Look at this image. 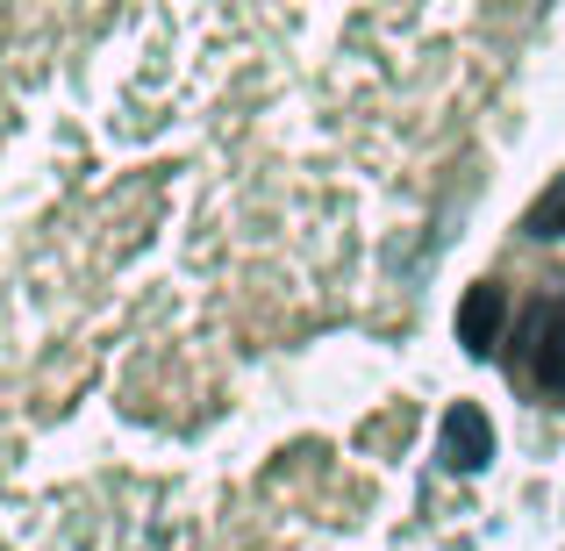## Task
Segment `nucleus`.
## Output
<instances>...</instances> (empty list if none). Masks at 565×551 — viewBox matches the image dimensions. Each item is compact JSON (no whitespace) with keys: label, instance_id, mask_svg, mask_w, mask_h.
I'll use <instances>...</instances> for the list:
<instances>
[{"label":"nucleus","instance_id":"obj_3","mask_svg":"<svg viewBox=\"0 0 565 551\" xmlns=\"http://www.w3.org/2000/svg\"><path fill=\"white\" fill-rule=\"evenodd\" d=\"M501 316H509V294H501L494 279H480V287L458 301V345H466L472 359H487V351L501 345Z\"/></svg>","mask_w":565,"mask_h":551},{"label":"nucleus","instance_id":"obj_4","mask_svg":"<svg viewBox=\"0 0 565 551\" xmlns=\"http://www.w3.org/2000/svg\"><path fill=\"white\" fill-rule=\"evenodd\" d=\"M523 230H530V236H544V244H552V236H565V172L552 180V193H544V201L523 215Z\"/></svg>","mask_w":565,"mask_h":551},{"label":"nucleus","instance_id":"obj_2","mask_svg":"<svg viewBox=\"0 0 565 551\" xmlns=\"http://www.w3.org/2000/svg\"><path fill=\"white\" fill-rule=\"evenodd\" d=\"M487 458H494V423H487V409L458 401V409L444 415V466L451 473H480Z\"/></svg>","mask_w":565,"mask_h":551},{"label":"nucleus","instance_id":"obj_1","mask_svg":"<svg viewBox=\"0 0 565 551\" xmlns=\"http://www.w3.org/2000/svg\"><path fill=\"white\" fill-rule=\"evenodd\" d=\"M515 372L544 401H565V301H530L515 330Z\"/></svg>","mask_w":565,"mask_h":551}]
</instances>
